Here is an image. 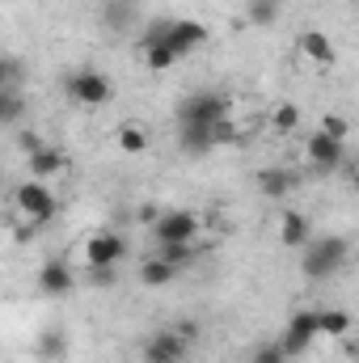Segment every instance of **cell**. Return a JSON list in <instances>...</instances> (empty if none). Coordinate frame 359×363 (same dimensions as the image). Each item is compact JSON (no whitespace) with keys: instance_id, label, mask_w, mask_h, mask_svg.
<instances>
[{"instance_id":"cell-23","label":"cell","mask_w":359,"mask_h":363,"mask_svg":"<svg viewBox=\"0 0 359 363\" xmlns=\"http://www.w3.org/2000/svg\"><path fill=\"white\" fill-rule=\"evenodd\" d=\"M131 13V0H106V9H101V17H106V26H114V30H127V17Z\"/></svg>"},{"instance_id":"cell-24","label":"cell","mask_w":359,"mask_h":363,"mask_svg":"<svg viewBox=\"0 0 359 363\" xmlns=\"http://www.w3.org/2000/svg\"><path fill=\"white\" fill-rule=\"evenodd\" d=\"M0 118H4V123H17V118H21V97H17L13 85L0 89Z\"/></svg>"},{"instance_id":"cell-9","label":"cell","mask_w":359,"mask_h":363,"mask_svg":"<svg viewBox=\"0 0 359 363\" xmlns=\"http://www.w3.org/2000/svg\"><path fill=\"white\" fill-rule=\"evenodd\" d=\"M304 157H309L317 169H338V165H343V144L330 140V135L317 127V131L304 135Z\"/></svg>"},{"instance_id":"cell-29","label":"cell","mask_w":359,"mask_h":363,"mask_svg":"<svg viewBox=\"0 0 359 363\" xmlns=\"http://www.w3.org/2000/svg\"><path fill=\"white\" fill-rule=\"evenodd\" d=\"M250 13H254V21H267V17H275V0H254Z\"/></svg>"},{"instance_id":"cell-13","label":"cell","mask_w":359,"mask_h":363,"mask_svg":"<svg viewBox=\"0 0 359 363\" xmlns=\"http://www.w3.org/2000/svg\"><path fill=\"white\" fill-rule=\"evenodd\" d=\"M300 51H304V60H313V64H334V60H338L330 34H321V30H304V34H300Z\"/></svg>"},{"instance_id":"cell-28","label":"cell","mask_w":359,"mask_h":363,"mask_svg":"<svg viewBox=\"0 0 359 363\" xmlns=\"http://www.w3.org/2000/svg\"><path fill=\"white\" fill-rule=\"evenodd\" d=\"M60 347H64V334H60V330L43 334V355H60Z\"/></svg>"},{"instance_id":"cell-4","label":"cell","mask_w":359,"mask_h":363,"mask_svg":"<svg viewBox=\"0 0 359 363\" xmlns=\"http://www.w3.org/2000/svg\"><path fill=\"white\" fill-rule=\"evenodd\" d=\"M321 334V313H313V308H300L296 317H292V325H287V334H283V351L296 359V355H304L309 347H313V338Z\"/></svg>"},{"instance_id":"cell-32","label":"cell","mask_w":359,"mask_h":363,"mask_svg":"<svg viewBox=\"0 0 359 363\" xmlns=\"http://www.w3.org/2000/svg\"><path fill=\"white\" fill-rule=\"evenodd\" d=\"M136 220H140V224H157V220H161V211H157V207H148V203H144V207H140V216H136Z\"/></svg>"},{"instance_id":"cell-30","label":"cell","mask_w":359,"mask_h":363,"mask_svg":"<svg viewBox=\"0 0 359 363\" xmlns=\"http://www.w3.org/2000/svg\"><path fill=\"white\" fill-rule=\"evenodd\" d=\"M170 330H174V334H182L186 342H194V338H199V325H194V321H178V325H170Z\"/></svg>"},{"instance_id":"cell-21","label":"cell","mask_w":359,"mask_h":363,"mask_svg":"<svg viewBox=\"0 0 359 363\" xmlns=\"http://www.w3.org/2000/svg\"><path fill=\"white\" fill-rule=\"evenodd\" d=\"M270 127H275V131H283V135H287V131H296V127H300V106L279 101V106L270 110Z\"/></svg>"},{"instance_id":"cell-7","label":"cell","mask_w":359,"mask_h":363,"mask_svg":"<svg viewBox=\"0 0 359 363\" xmlns=\"http://www.w3.org/2000/svg\"><path fill=\"white\" fill-rule=\"evenodd\" d=\"M157 228V241H194V233H199V211H161V220L153 224Z\"/></svg>"},{"instance_id":"cell-2","label":"cell","mask_w":359,"mask_h":363,"mask_svg":"<svg viewBox=\"0 0 359 363\" xmlns=\"http://www.w3.org/2000/svg\"><path fill=\"white\" fill-rule=\"evenodd\" d=\"M228 118V97L220 93H190L178 106V127H211Z\"/></svg>"},{"instance_id":"cell-20","label":"cell","mask_w":359,"mask_h":363,"mask_svg":"<svg viewBox=\"0 0 359 363\" xmlns=\"http://www.w3.org/2000/svg\"><path fill=\"white\" fill-rule=\"evenodd\" d=\"M258 190L270 194V199H279V194L292 190V174H287V169H263V174H258Z\"/></svg>"},{"instance_id":"cell-6","label":"cell","mask_w":359,"mask_h":363,"mask_svg":"<svg viewBox=\"0 0 359 363\" xmlns=\"http://www.w3.org/2000/svg\"><path fill=\"white\" fill-rule=\"evenodd\" d=\"M123 254H127V241L118 233H93L85 241V262L89 267H118Z\"/></svg>"},{"instance_id":"cell-3","label":"cell","mask_w":359,"mask_h":363,"mask_svg":"<svg viewBox=\"0 0 359 363\" xmlns=\"http://www.w3.org/2000/svg\"><path fill=\"white\" fill-rule=\"evenodd\" d=\"M13 203H17V207H21V216H30L34 224L55 220V194L47 190V182H38V178L21 182V186L13 190Z\"/></svg>"},{"instance_id":"cell-18","label":"cell","mask_w":359,"mask_h":363,"mask_svg":"<svg viewBox=\"0 0 359 363\" xmlns=\"http://www.w3.org/2000/svg\"><path fill=\"white\" fill-rule=\"evenodd\" d=\"M118 148H123L127 157L148 152V131H144V127H136V123H123V131H118Z\"/></svg>"},{"instance_id":"cell-31","label":"cell","mask_w":359,"mask_h":363,"mask_svg":"<svg viewBox=\"0 0 359 363\" xmlns=\"http://www.w3.org/2000/svg\"><path fill=\"white\" fill-rule=\"evenodd\" d=\"M21 148H26V157H34V152H38V148H47V144H43L34 131H26V135H21Z\"/></svg>"},{"instance_id":"cell-19","label":"cell","mask_w":359,"mask_h":363,"mask_svg":"<svg viewBox=\"0 0 359 363\" xmlns=\"http://www.w3.org/2000/svg\"><path fill=\"white\" fill-rule=\"evenodd\" d=\"M321 334L347 338V334H351V313H347V308H321Z\"/></svg>"},{"instance_id":"cell-12","label":"cell","mask_w":359,"mask_h":363,"mask_svg":"<svg viewBox=\"0 0 359 363\" xmlns=\"http://www.w3.org/2000/svg\"><path fill=\"white\" fill-rule=\"evenodd\" d=\"M72 283H77V274L68 262H47L43 271H38V287L47 291V296H64V291H72Z\"/></svg>"},{"instance_id":"cell-8","label":"cell","mask_w":359,"mask_h":363,"mask_svg":"<svg viewBox=\"0 0 359 363\" xmlns=\"http://www.w3.org/2000/svg\"><path fill=\"white\" fill-rule=\"evenodd\" d=\"M186 338L174 334V330H161V334H153L148 342H144V363H182L186 359Z\"/></svg>"},{"instance_id":"cell-16","label":"cell","mask_w":359,"mask_h":363,"mask_svg":"<svg viewBox=\"0 0 359 363\" xmlns=\"http://www.w3.org/2000/svg\"><path fill=\"white\" fill-rule=\"evenodd\" d=\"M140 55H144V64H148L153 72H165V68H174V64L182 60L178 51L170 47V38H161V43H153V47H144Z\"/></svg>"},{"instance_id":"cell-1","label":"cell","mask_w":359,"mask_h":363,"mask_svg":"<svg viewBox=\"0 0 359 363\" xmlns=\"http://www.w3.org/2000/svg\"><path fill=\"white\" fill-rule=\"evenodd\" d=\"M347 258V241L343 237H321V241H309L304 245V258H300V271L309 279H330V274L343 267Z\"/></svg>"},{"instance_id":"cell-14","label":"cell","mask_w":359,"mask_h":363,"mask_svg":"<svg viewBox=\"0 0 359 363\" xmlns=\"http://www.w3.org/2000/svg\"><path fill=\"white\" fill-rule=\"evenodd\" d=\"M68 169V157L60 152V148H38L34 157H30V178H55V174H64Z\"/></svg>"},{"instance_id":"cell-5","label":"cell","mask_w":359,"mask_h":363,"mask_svg":"<svg viewBox=\"0 0 359 363\" xmlns=\"http://www.w3.org/2000/svg\"><path fill=\"white\" fill-rule=\"evenodd\" d=\"M64 89H68V97H77L81 106H106L110 101V81L101 77V72H72L68 81H64Z\"/></svg>"},{"instance_id":"cell-22","label":"cell","mask_w":359,"mask_h":363,"mask_svg":"<svg viewBox=\"0 0 359 363\" xmlns=\"http://www.w3.org/2000/svg\"><path fill=\"white\" fill-rule=\"evenodd\" d=\"M165 262H174V267H186L190 258H194V241H161V250H157Z\"/></svg>"},{"instance_id":"cell-27","label":"cell","mask_w":359,"mask_h":363,"mask_svg":"<svg viewBox=\"0 0 359 363\" xmlns=\"http://www.w3.org/2000/svg\"><path fill=\"white\" fill-rule=\"evenodd\" d=\"M93 287H114V267H89Z\"/></svg>"},{"instance_id":"cell-17","label":"cell","mask_w":359,"mask_h":363,"mask_svg":"<svg viewBox=\"0 0 359 363\" xmlns=\"http://www.w3.org/2000/svg\"><path fill=\"white\" fill-rule=\"evenodd\" d=\"M182 148L186 152H211L216 148V123L211 127H182Z\"/></svg>"},{"instance_id":"cell-15","label":"cell","mask_w":359,"mask_h":363,"mask_svg":"<svg viewBox=\"0 0 359 363\" xmlns=\"http://www.w3.org/2000/svg\"><path fill=\"white\" fill-rule=\"evenodd\" d=\"M174 279H178V267L174 262H165L161 254L157 258H144V267H140V283L144 287H170Z\"/></svg>"},{"instance_id":"cell-11","label":"cell","mask_w":359,"mask_h":363,"mask_svg":"<svg viewBox=\"0 0 359 363\" xmlns=\"http://www.w3.org/2000/svg\"><path fill=\"white\" fill-rule=\"evenodd\" d=\"M279 241H283L287 250H304V245L313 241L309 220H304L300 211H283V216H279Z\"/></svg>"},{"instance_id":"cell-26","label":"cell","mask_w":359,"mask_h":363,"mask_svg":"<svg viewBox=\"0 0 359 363\" xmlns=\"http://www.w3.org/2000/svg\"><path fill=\"white\" fill-rule=\"evenodd\" d=\"M292 355L283 351V347H263V351H254V363H287Z\"/></svg>"},{"instance_id":"cell-25","label":"cell","mask_w":359,"mask_h":363,"mask_svg":"<svg viewBox=\"0 0 359 363\" xmlns=\"http://www.w3.org/2000/svg\"><path fill=\"white\" fill-rule=\"evenodd\" d=\"M321 131H326L330 140L347 144V118H343V114H326V118H321Z\"/></svg>"},{"instance_id":"cell-10","label":"cell","mask_w":359,"mask_h":363,"mask_svg":"<svg viewBox=\"0 0 359 363\" xmlns=\"http://www.w3.org/2000/svg\"><path fill=\"white\" fill-rule=\"evenodd\" d=\"M203 43H207V26H199V21H186V17H174V21H170V47H174L178 55L199 51Z\"/></svg>"},{"instance_id":"cell-33","label":"cell","mask_w":359,"mask_h":363,"mask_svg":"<svg viewBox=\"0 0 359 363\" xmlns=\"http://www.w3.org/2000/svg\"><path fill=\"white\" fill-rule=\"evenodd\" d=\"M355 190H359V174H355Z\"/></svg>"}]
</instances>
